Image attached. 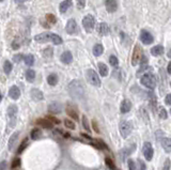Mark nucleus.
<instances>
[{
  "label": "nucleus",
  "mask_w": 171,
  "mask_h": 170,
  "mask_svg": "<svg viewBox=\"0 0 171 170\" xmlns=\"http://www.w3.org/2000/svg\"><path fill=\"white\" fill-rule=\"evenodd\" d=\"M70 95L74 100H83L85 96V87L79 80H73L71 81L67 87Z\"/></svg>",
  "instance_id": "nucleus-1"
},
{
  "label": "nucleus",
  "mask_w": 171,
  "mask_h": 170,
  "mask_svg": "<svg viewBox=\"0 0 171 170\" xmlns=\"http://www.w3.org/2000/svg\"><path fill=\"white\" fill-rule=\"evenodd\" d=\"M34 40L39 43H46V42H51L55 45H60L62 43V39L56 33L53 32H43L41 34H38L34 36Z\"/></svg>",
  "instance_id": "nucleus-2"
},
{
  "label": "nucleus",
  "mask_w": 171,
  "mask_h": 170,
  "mask_svg": "<svg viewBox=\"0 0 171 170\" xmlns=\"http://www.w3.org/2000/svg\"><path fill=\"white\" fill-rule=\"evenodd\" d=\"M140 83L142 86H145V88L148 89H154L155 86H156V79H155V76L151 73H145L140 79Z\"/></svg>",
  "instance_id": "nucleus-3"
},
{
  "label": "nucleus",
  "mask_w": 171,
  "mask_h": 170,
  "mask_svg": "<svg viewBox=\"0 0 171 170\" xmlns=\"http://www.w3.org/2000/svg\"><path fill=\"white\" fill-rule=\"evenodd\" d=\"M86 77H87V80L90 85H92L94 87H100L101 86V79L98 77V75L96 74V72L92 69H89L87 71Z\"/></svg>",
  "instance_id": "nucleus-4"
},
{
  "label": "nucleus",
  "mask_w": 171,
  "mask_h": 170,
  "mask_svg": "<svg viewBox=\"0 0 171 170\" xmlns=\"http://www.w3.org/2000/svg\"><path fill=\"white\" fill-rule=\"evenodd\" d=\"M18 108L16 105H10L8 110H7V114L9 118V124L10 127H13L16 123V114H17Z\"/></svg>",
  "instance_id": "nucleus-5"
},
{
  "label": "nucleus",
  "mask_w": 171,
  "mask_h": 170,
  "mask_svg": "<svg viewBox=\"0 0 171 170\" xmlns=\"http://www.w3.org/2000/svg\"><path fill=\"white\" fill-rule=\"evenodd\" d=\"M119 130L121 133V136L123 138H127L128 136L131 135V133L133 131V125L131 122L128 121H122L119 125Z\"/></svg>",
  "instance_id": "nucleus-6"
},
{
  "label": "nucleus",
  "mask_w": 171,
  "mask_h": 170,
  "mask_svg": "<svg viewBox=\"0 0 171 170\" xmlns=\"http://www.w3.org/2000/svg\"><path fill=\"white\" fill-rule=\"evenodd\" d=\"M83 26L87 32H92L95 27V18L92 15H86L83 19Z\"/></svg>",
  "instance_id": "nucleus-7"
},
{
  "label": "nucleus",
  "mask_w": 171,
  "mask_h": 170,
  "mask_svg": "<svg viewBox=\"0 0 171 170\" xmlns=\"http://www.w3.org/2000/svg\"><path fill=\"white\" fill-rule=\"evenodd\" d=\"M141 58H142V48L139 44H136L134 50H133V56H132V64L134 66L137 65L140 62Z\"/></svg>",
  "instance_id": "nucleus-8"
},
{
  "label": "nucleus",
  "mask_w": 171,
  "mask_h": 170,
  "mask_svg": "<svg viewBox=\"0 0 171 170\" xmlns=\"http://www.w3.org/2000/svg\"><path fill=\"white\" fill-rule=\"evenodd\" d=\"M142 153H143V156L145 157L147 161H152L154 155V149L152 147V144L150 142H145L142 147Z\"/></svg>",
  "instance_id": "nucleus-9"
},
{
  "label": "nucleus",
  "mask_w": 171,
  "mask_h": 170,
  "mask_svg": "<svg viewBox=\"0 0 171 170\" xmlns=\"http://www.w3.org/2000/svg\"><path fill=\"white\" fill-rule=\"evenodd\" d=\"M140 40H141V42L145 44V45H150V44L153 43L154 38H153V35L151 34L149 31L142 30L140 32Z\"/></svg>",
  "instance_id": "nucleus-10"
},
{
  "label": "nucleus",
  "mask_w": 171,
  "mask_h": 170,
  "mask_svg": "<svg viewBox=\"0 0 171 170\" xmlns=\"http://www.w3.org/2000/svg\"><path fill=\"white\" fill-rule=\"evenodd\" d=\"M77 22L75 19H70L67 24H66V27H65V30L66 32L69 33V34H74L77 32Z\"/></svg>",
  "instance_id": "nucleus-11"
},
{
  "label": "nucleus",
  "mask_w": 171,
  "mask_h": 170,
  "mask_svg": "<svg viewBox=\"0 0 171 170\" xmlns=\"http://www.w3.org/2000/svg\"><path fill=\"white\" fill-rule=\"evenodd\" d=\"M30 95L32 97V100L35 101V102H39V101H43L44 100V94H43V92L39 90V89H32L30 91Z\"/></svg>",
  "instance_id": "nucleus-12"
},
{
  "label": "nucleus",
  "mask_w": 171,
  "mask_h": 170,
  "mask_svg": "<svg viewBox=\"0 0 171 170\" xmlns=\"http://www.w3.org/2000/svg\"><path fill=\"white\" fill-rule=\"evenodd\" d=\"M105 7L109 13H114L118 9V2H117V0H106Z\"/></svg>",
  "instance_id": "nucleus-13"
},
{
  "label": "nucleus",
  "mask_w": 171,
  "mask_h": 170,
  "mask_svg": "<svg viewBox=\"0 0 171 170\" xmlns=\"http://www.w3.org/2000/svg\"><path fill=\"white\" fill-rule=\"evenodd\" d=\"M48 111L51 113H60L62 111V105L61 103L58 102H51L48 105Z\"/></svg>",
  "instance_id": "nucleus-14"
},
{
  "label": "nucleus",
  "mask_w": 171,
  "mask_h": 170,
  "mask_svg": "<svg viewBox=\"0 0 171 170\" xmlns=\"http://www.w3.org/2000/svg\"><path fill=\"white\" fill-rule=\"evenodd\" d=\"M9 96L12 100H18L20 96V90L17 86H12L9 90Z\"/></svg>",
  "instance_id": "nucleus-15"
},
{
  "label": "nucleus",
  "mask_w": 171,
  "mask_h": 170,
  "mask_svg": "<svg viewBox=\"0 0 171 170\" xmlns=\"http://www.w3.org/2000/svg\"><path fill=\"white\" fill-rule=\"evenodd\" d=\"M36 124L40 125L43 128H53V123L49 121L47 118H42V119H38L36 120Z\"/></svg>",
  "instance_id": "nucleus-16"
},
{
  "label": "nucleus",
  "mask_w": 171,
  "mask_h": 170,
  "mask_svg": "<svg viewBox=\"0 0 171 170\" xmlns=\"http://www.w3.org/2000/svg\"><path fill=\"white\" fill-rule=\"evenodd\" d=\"M131 109H132V103H131V101L128 100H124L121 103V106H120V111L122 113H127L131 111Z\"/></svg>",
  "instance_id": "nucleus-17"
},
{
  "label": "nucleus",
  "mask_w": 171,
  "mask_h": 170,
  "mask_svg": "<svg viewBox=\"0 0 171 170\" xmlns=\"http://www.w3.org/2000/svg\"><path fill=\"white\" fill-rule=\"evenodd\" d=\"M96 30L100 34L107 35L108 33H109V27H108V25H107L106 22H101V24H98V25H97Z\"/></svg>",
  "instance_id": "nucleus-18"
},
{
  "label": "nucleus",
  "mask_w": 171,
  "mask_h": 170,
  "mask_svg": "<svg viewBox=\"0 0 171 170\" xmlns=\"http://www.w3.org/2000/svg\"><path fill=\"white\" fill-rule=\"evenodd\" d=\"M60 59H61L62 63L70 64V63H72V61H73V56H72L71 52H64L61 55V58H60Z\"/></svg>",
  "instance_id": "nucleus-19"
},
{
  "label": "nucleus",
  "mask_w": 171,
  "mask_h": 170,
  "mask_svg": "<svg viewBox=\"0 0 171 170\" xmlns=\"http://www.w3.org/2000/svg\"><path fill=\"white\" fill-rule=\"evenodd\" d=\"M18 132H16V133H14L13 135L10 137L9 139V144H8V149H9V151H13L14 148H15V142L17 141V138H18Z\"/></svg>",
  "instance_id": "nucleus-20"
},
{
  "label": "nucleus",
  "mask_w": 171,
  "mask_h": 170,
  "mask_svg": "<svg viewBox=\"0 0 171 170\" xmlns=\"http://www.w3.org/2000/svg\"><path fill=\"white\" fill-rule=\"evenodd\" d=\"M162 147L167 153H171V138H162Z\"/></svg>",
  "instance_id": "nucleus-21"
},
{
  "label": "nucleus",
  "mask_w": 171,
  "mask_h": 170,
  "mask_svg": "<svg viewBox=\"0 0 171 170\" xmlns=\"http://www.w3.org/2000/svg\"><path fill=\"white\" fill-rule=\"evenodd\" d=\"M151 54H152V56L154 57L160 56V55L164 54V47H162V45H155V46L152 47V49H151Z\"/></svg>",
  "instance_id": "nucleus-22"
},
{
  "label": "nucleus",
  "mask_w": 171,
  "mask_h": 170,
  "mask_svg": "<svg viewBox=\"0 0 171 170\" xmlns=\"http://www.w3.org/2000/svg\"><path fill=\"white\" fill-rule=\"evenodd\" d=\"M71 5H72L71 0H64V1H62L61 3H60V5H59V10H60L61 13H65L66 11L71 8Z\"/></svg>",
  "instance_id": "nucleus-23"
},
{
  "label": "nucleus",
  "mask_w": 171,
  "mask_h": 170,
  "mask_svg": "<svg viewBox=\"0 0 171 170\" xmlns=\"http://www.w3.org/2000/svg\"><path fill=\"white\" fill-rule=\"evenodd\" d=\"M66 113H67L69 117L74 119L75 121L78 120V113H77V111H75V108H72L71 106H67V107H66Z\"/></svg>",
  "instance_id": "nucleus-24"
},
{
  "label": "nucleus",
  "mask_w": 171,
  "mask_h": 170,
  "mask_svg": "<svg viewBox=\"0 0 171 170\" xmlns=\"http://www.w3.org/2000/svg\"><path fill=\"white\" fill-rule=\"evenodd\" d=\"M41 135H42V132H41V130H40L39 127H34V128L31 130L30 136L33 140L40 139V138H41Z\"/></svg>",
  "instance_id": "nucleus-25"
},
{
  "label": "nucleus",
  "mask_w": 171,
  "mask_h": 170,
  "mask_svg": "<svg viewBox=\"0 0 171 170\" xmlns=\"http://www.w3.org/2000/svg\"><path fill=\"white\" fill-rule=\"evenodd\" d=\"M98 71H100L101 76L103 77H106L108 75V66L106 65L105 63H102V62L98 63Z\"/></svg>",
  "instance_id": "nucleus-26"
},
{
  "label": "nucleus",
  "mask_w": 171,
  "mask_h": 170,
  "mask_svg": "<svg viewBox=\"0 0 171 170\" xmlns=\"http://www.w3.org/2000/svg\"><path fill=\"white\" fill-rule=\"evenodd\" d=\"M45 21H46V25L47 27L50 26V25H53V24H56L57 22V18L56 16L53 15V14H46V16H45Z\"/></svg>",
  "instance_id": "nucleus-27"
},
{
  "label": "nucleus",
  "mask_w": 171,
  "mask_h": 170,
  "mask_svg": "<svg viewBox=\"0 0 171 170\" xmlns=\"http://www.w3.org/2000/svg\"><path fill=\"white\" fill-rule=\"evenodd\" d=\"M103 52H104V47H103L102 44H96V45H94V47H93V54H94V56L95 57L101 56L102 54H103Z\"/></svg>",
  "instance_id": "nucleus-28"
},
{
  "label": "nucleus",
  "mask_w": 171,
  "mask_h": 170,
  "mask_svg": "<svg viewBox=\"0 0 171 170\" xmlns=\"http://www.w3.org/2000/svg\"><path fill=\"white\" fill-rule=\"evenodd\" d=\"M47 83L50 86H56L58 83V76L56 74H50L47 76Z\"/></svg>",
  "instance_id": "nucleus-29"
},
{
  "label": "nucleus",
  "mask_w": 171,
  "mask_h": 170,
  "mask_svg": "<svg viewBox=\"0 0 171 170\" xmlns=\"http://www.w3.org/2000/svg\"><path fill=\"white\" fill-rule=\"evenodd\" d=\"M25 76H26V79L29 81V83H32L35 78V72L33 70H31V69L30 70H27Z\"/></svg>",
  "instance_id": "nucleus-30"
},
{
  "label": "nucleus",
  "mask_w": 171,
  "mask_h": 170,
  "mask_svg": "<svg viewBox=\"0 0 171 170\" xmlns=\"http://www.w3.org/2000/svg\"><path fill=\"white\" fill-rule=\"evenodd\" d=\"M24 61L26 63L28 66H31L33 63H34V57L32 56V55H26V56H24Z\"/></svg>",
  "instance_id": "nucleus-31"
},
{
  "label": "nucleus",
  "mask_w": 171,
  "mask_h": 170,
  "mask_svg": "<svg viewBox=\"0 0 171 170\" xmlns=\"http://www.w3.org/2000/svg\"><path fill=\"white\" fill-rule=\"evenodd\" d=\"M13 69V65H12V63L10 61H5V64H3V71H5V74H10L11 73V71Z\"/></svg>",
  "instance_id": "nucleus-32"
},
{
  "label": "nucleus",
  "mask_w": 171,
  "mask_h": 170,
  "mask_svg": "<svg viewBox=\"0 0 171 170\" xmlns=\"http://www.w3.org/2000/svg\"><path fill=\"white\" fill-rule=\"evenodd\" d=\"M63 123H64L65 127L70 128V130H75V128H76V125H75V123L73 122L72 120H70V119H65V120L63 121Z\"/></svg>",
  "instance_id": "nucleus-33"
},
{
  "label": "nucleus",
  "mask_w": 171,
  "mask_h": 170,
  "mask_svg": "<svg viewBox=\"0 0 171 170\" xmlns=\"http://www.w3.org/2000/svg\"><path fill=\"white\" fill-rule=\"evenodd\" d=\"M83 126L86 131H88V132L91 131V128H90V124H89V121H88V119H87L86 116H83Z\"/></svg>",
  "instance_id": "nucleus-34"
},
{
  "label": "nucleus",
  "mask_w": 171,
  "mask_h": 170,
  "mask_svg": "<svg viewBox=\"0 0 171 170\" xmlns=\"http://www.w3.org/2000/svg\"><path fill=\"white\" fill-rule=\"evenodd\" d=\"M43 54H44V57L45 58H51L53 57V50L51 47H47L44 49V52H43Z\"/></svg>",
  "instance_id": "nucleus-35"
},
{
  "label": "nucleus",
  "mask_w": 171,
  "mask_h": 170,
  "mask_svg": "<svg viewBox=\"0 0 171 170\" xmlns=\"http://www.w3.org/2000/svg\"><path fill=\"white\" fill-rule=\"evenodd\" d=\"M27 146H28V139L26 138V139L24 140L22 144H20V146H19V148H18V150H17V153H19V154H20V153H22V151L26 149Z\"/></svg>",
  "instance_id": "nucleus-36"
},
{
  "label": "nucleus",
  "mask_w": 171,
  "mask_h": 170,
  "mask_svg": "<svg viewBox=\"0 0 171 170\" xmlns=\"http://www.w3.org/2000/svg\"><path fill=\"white\" fill-rule=\"evenodd\" d=\"M109 63L112 66H118V64H119L118 58H117L116 56H110L109 57Z\"/></svg>",
  "instance_id": "nucleus-37"
},
{
  "label": "nucleus",
  "mask_w": 171,
  "mask_h": 170,
  "mask_svg": "<svg viewBox=\"0 0 171 170\" xmlns=\"http://www.w3.org/2000/svg\"><path fill=\"white\" fill-rule=\"evenodd\" d=\"M19 166H20V159L19 158H14L13 161H12V165H11V168L15 169V168H18Z\"/></svg>",
  "instance_id": "nucleus-38"
},
{
  "label": "nucleus",
  "mask_w": 171,
  "mask_h": 170,
  "mask_svg": "<svg viewBox=\"0 0 171 170\" xmlns=\"http://www.w3.org/2000/svg\"><path fill=\"white\" fill-rule=\"evenodd\" d=\"M127 165H128V170H136V164H135V161H133V159H128L127 161Z\"/></svg>",
  "instance_id": "nucleus-39"
},
{
  "label": "nucleus",
  "mask_w": 171,
  "mask_h": 170,
  "mask_svg": "<svg viewBox=\"0 0 171 170\" xmlns=\"http://www.w3.org/2000/svg\"><path fill=\"white\" fill-rule=\"evenodd\" d=\"M105 161H106V165L109 167L110 170H116V166H114V164L112 163V161L110 159L109 157H107V158L105 159Z\"/></svg>",
  "instance_id": "nucleus-40"
},
{
  "label": "nucleus",
  "mask_w": 171,
  "mask_h": 170,
  "mask_svg": "<svg viewBox=\"0 0 171 170\" xmlns=\"http://www.w3.org/2000/svg\"><path fill=\"white\" fill-rule=\"evenodd\" d=\"M22 58H24V56H22V54H17V55H15V56L13 57V61L16 62V63H18V62L22 61Z\"/></svg>",
  "instance_id": "nucleus-41"
},
{
  "label": "nucleus",
  "mask_w": 171,
  "mask_h": 170,
  "mask_svg": "<svg viewBox=\"0 0 171 170\" xmlns=\"http://www.w3.org/2000/svg\"><path fill=\"white\" fill-rule=\"evenodd\" d=\"M46 118L48 119L49 121L53 123V124H59V123H60V121H59V120H58L57 118H55L53 116H47Z\"/></svg>",
  "instance_id": "nucleus-42"
},
{
  "label": "nucleus",
  "mask_w": 171,
  "mask_h": 170,
  "mask_svg": "<svg viewBox=\"0 0 171 170\" xmlns=\"http://www.w3.org/2000/svg\"><path fill=\"white\" fill-rule=\"evenodd\" d=\"M77 1V7L78 9H83L86 5V0H76Z\"/></svg>",
  "instance_id": "nucleus-43"
},
{
  "label": "nucleus",
  "mask_w": 171,
  "mask_h": 170,
  "mask_svg": "<svg viewBox=\"0 0 171 170\" xmlns=\"http://www.w3.org/2000/svg\"><path fill=\"white\" fill-rule=\"evenodd\" d=\"M162 170H170V159L167 158L165 164H164V167H162Z\"/></svg>",
  "instance_id": "nucleus-44"
},
{
  "label": "nucleus",
  "mask_w": 171,
  "mask_h": 170,
  "mask_svg": "<svg viewBox=\"0 0 171 170\" xmlns=\"http://www.w3.org/2000/svg\"><path fill=\"white\" fill-rule=\"evenodd\" d=\"M159 117H160L162 119H167V111H166V109L160 108V110H159Z\"/></svg>",
  "instance_id": "nucleus-45"
},
{
  "label": "nucleus",
  "mask_w": 171,
  "mask_h": 170,
  "mask_svg": "<svg viewBox=\"0 0 171 170\" xmlns=\"http://www.w3.org/2000/svg\"><path fill=\"white\" fill-rule=\"evenodd\" d=\"M138 164H139V168H140V170H145L147 166H145V161H142V159H138Z\"/></svg>",
  "instance_id": "nucleus-46"
},
{
  "label": "nucleus",
  "mask_w": 171,
  "mask_h": 170,
  "mask_svg": "<svg viewBox=\"0 0 171 170\" xmlns=\"http://www.w3.org/2000/svg\"><path fill=\"white\" fill-rule=\"evenodd\" d=\"M165 103H166L167 105H170V106H171V94H167V95H166Z\"/></svg>",
  "instance_id": "nucleus-47"
},
{
  "label": "nucleus",
  "mask_w": 171,
  "mask_h": 170,
  "mask_svg": "<svg viewBox=\"0 0 171 170\" xmlns=\"http://www.w3.org/2000/svg\"><path fill=\"white\" fill-rule=\"evenodd\" d=\"M5 168H7V161H0V170H5Z\"/></svg>",
  "instance_id": "nucleus-48"
},
{
  "label": "nucleus",
  "mask_w": 171,
  "mask_h": 170,
  "mask_svg": "<svg viewBox=\"0 0 171 170\" xmlns=\"http://www.w3.org/2000/svg\"><path fill=\"white\" fill-rule=\"evenodd\" d=\"M19 47H20V45L18 44V42H15V41H14L13 43H12V48H13V49H18Z\"/></svg>",
  "instance_id": "nucleus-49"
},
{
  "label": "nucleus",
  "mask_w": 171,
  "mask_h": 170,
  "mask_svg": "<svg viewBox=\"0 0 171 170\" xmlns=\"http://www.w3.org/2000/svg\"><path fill=\"white\" fill-rule=\"evenodd\" d=\"M167 71H168L169 74H171V62H169V64L167 66Z\"/></svg>",
  "instance_id": "nucleus-50"
},
{
  "label": "nucleus",
  "mask_w": 171,
  "mask_h": 170,
  "mask_svg": "<svg viewBox=\"0 0 171 170\" xmlns=\"http://www.w3.org/2000/svg\"><path fill=\"white\" fill-rule=\"evenodd\" d=\"M92 124H93V127H94V130H95L96 132H98V128H97V125H96V123H95V121H93Z\"/></svg>",
  "instance_id": "nucleus-51"
},
{
  "label": "nucleus",
  "mask_w": 171,
  "mask_h": 170,
  "mask_svg": "<svg viewBox=\"0 0 171 170\" xmlns=\"http://www.w3.org/2000/svg\"><path fill=\"white\" fill-rule=\"evenodd\" d=\"M24 0H15V2H17V3H22Z\"/></svg>",
  "instance_id": "nucleus-52"
},
{
  "label": "nucleus",
  "mask_w": 171,
  "mask_h": 170,
  "mask_svg": "<svg viewBox=\"0 0 171 170\" xmlns=\"http://www.w3.org/2000/svg\"><path fill=\"white\" fill-rule=\"evenodd\" d=\"M168 57H169V58H171V49L169 50V52H168Z\"/></svg>",
  "instance_id": "nucleus-53"
},
{
  "label": "nucleus",
  "mask_w": 171,
  "mask_h": 170,
  "mask_svg": "<svg viewBox=\"0 0 171 170\" xmlns=\"http://www.w3.org/2000/svg\"><path fill=\"white\" fill-rule=\"evenodd\" d=\"M1 101H2V94L0 93V103H1Z\"/></svg>",
  "instance_id": "nucleus-54"
},
{
  "label": "nucleus",
  "mask_w": 171,
  "mask_h": 170,
  "mask_svg": "<svg viewBox=\"0 0 171 170\" xmlns=\"http://www.w3.org/2000/svg\"><path fill=\"white\" fill-rule=\"evenodd\" d=\"M0 1H3V0H0Z\"/></svg>",
  "instance_id": "nucleus-55"
},
{
  "label": "nucleus",
  "mask_w": 171,
  "mask_h": 170,
  "mask_svg": "<svg viewBox=\"0 0 171 170\" xmlns=\"http://www.w3.org/2000/svg\"><path fill=\"white\" fill-rule=\"evenodd\" d=\"M170 113H171V109H170Z\"/></svg>",
  "instance_id": "nucleus-56"
},
{
  "label": "nucleus",
  "mask_w": 171,
  "mask_h": 170,
  "mask_svg": "<svg viewBox=\"0 0 171 170\" xmlns=\"http://www.w3.org/2000/svg\"><path fill=\"white\" fill-rule=\"evenodd\" d=\"M170 85H171V83H170Z\"/></svg>",
  "instance_id": "nucleus-57"
}]
</instances>
